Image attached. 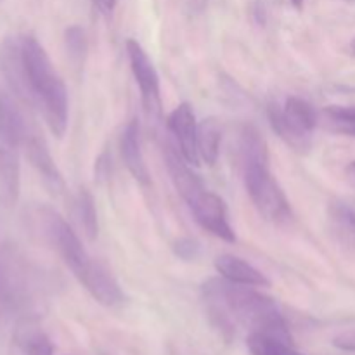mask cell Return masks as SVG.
<instances>
[{
	"instance_id": "obj_19",
	"label": "cell",
	"mask_w": 355,
	"mask_h": 355,
	"mask_svg": "<svg viewBox=\"0 0 355 355\" xmlns=\"http://www.w3.org/2000/svg\"><path fill=\"white\" fill-rule=\"evenodd\" d=\"M222 142V127L217 118H207L198 123V155L201 162L214 166L218 159Z\"/></svg>"
},
{
	"instance_id": "obj_26",
	"label": "cell",
	"mask_w": 355,
	"mask_h": 355,
	"mask_svg": "<svg viewBox=\"0 0 355 355\" xmlns=\"http://www.w3.org/2000/svg\"><path fill=\"white\" fill-rule=\"evenodd\" d=\"M333 345H335L336 349L343 350V352H355V329L354 331H347L336 336V338L333 340Z\"/></svg>"
},
{
	"instance_id": "obj_18",
	"label": "cell",
	"mask_w": 355,
	"mask_h": 355,
	"mask_svg": "<svg viewBox=\"0 0 355 355\" xmlns=\"http://www.w3.org/2000/svg\"><path fill=\"white\" fill-rule=\"evenodd\" d=\"M329 225L335 238L347 248H355V210L347 203L336 201L329 205Z\"/></svg>"
},
{
	"instance_id": "obj_20",
	"label": "cell",
	"mask_w": 355,
	"mask_h": 355,
	"mask_svg": "<svg viewBox=\"0 0 355 355\" xmlns=\"http://www.w3.org/2000/svg\"><path fill=\"white\" fill-rule=\"evenodd\" d=\"M239 156L241 165H252V163H266L269 165V153H267L266 139L253 125H245L239 135Z\"/></svg>"
},
{
	"instance_id": "obj_2",
	"label": "cell",
	"mask_w": 355,
	"mask_h": 355,
	"mask_svg": "<svg viewBox=\"0 0 355 355\" xmlns=\"http://www.w3.org/2000/svg\"><path fill=\"white\" fill-rule=\"evenodd\" d=\"M203 298L211 321L220 331L232 333L236 326H243L248 333H270L291 338L276 300L257 291L255 286L211 277L203 284Z\"/></svg>"
},
{
	"instance_id": "obj_22",
	"label": "cell",
	"mask_w": 355,
	"mask_h": 355,
	"mask_svg": "<svg viewBox=\"0 0 355 355\" xmlns=\"http://www.w3.org/2000/svg\"><path fill=\"white\" fill-rule=\"evenodd\" d=\"M75 214L80 222V227L83 229V234L87 236L89 241H94L99 232V220H97V210L92 194L85 187H82L75 198Z\"/></svg>"
},
{
	"instance_id": "obj_15",
	"label": "cell",
	"mask_w": 355,
	"mask_h": 355,
	"mask_svg": "<svg viewBox=\"0 0 355 355\" xmlns=\"http://www.w3.org/2000/svg\"><path fill=\"white\" fill-rule=\"evenodd\" d=\"M14 345L23 355H54L51 338L33 321L26 319L14 333Z\"/></svg>"
},
{
	"instance_id": "obj_7",
	"label": "cell",
	"mask_w": 355,
	"mask_h": 355,
	"mask_svg": "<svg viewBox=\"0 0 355 355\" xmlns=\"http://www.w3.org/2000/svg\"><path fill=\"white\" fill-rule=\"evenodd\" d=\"M125 45H127L132 75H134L139 90H141L146 114H148L149 120H159V116H162V94H159L158 71L149 59L148 52L142 49V45L137 40L128 38Z\"/></svg>"
},
{
	"instance_id": "obj_14",
	"label": "cell",
	"mask_w": 355,
	"mask_h": 355,
	"mask_svg": "<svg viewBox=\"0 0 355 355\" xmlns=\"http://www.w3.org/2000/svg\"><path fill=\"white\" fill-rule=\"evenodd\" d=\"M83 288L104 307H116L123 302V291L110 270L97 262L90 276L83 281Z\"/></svg>"
},
{
	"instance_id": "obj_30",
	"label": "cell",
	"mask_w": 355,
	"mask_h": 355,
	"mask_svg": "<svg viewBox=\"0 0 355 355\" xmlns=\"http://www.w3.org/2000/svg\"><path fill=\"white\" fill-rule=\"evenodd\" d=\"M350 52L355 55V38L352 40V44H350Z\"/></svg>"
},
{
	"instance_id": "obj_8",
	"label": "cell",
	"mask_w": 355,
	"mask_h": 355,
	"mask_svg": "<svg viewBox=\"0 0 355 355\" xmlns=\"http://www.w3.org/2000/svg\"><path fill=\"white\" fill-rule=\"evenodd\" d=\"M194 218L205 231L211 232L217 238L224 239L227 243H236L234 229L231 227L227 220V208L225 203L217 196L205 189L193 203L189 205Z\"/></svg>"
},
{
	"instance_id": "obj_1",
	"label": "cell",
	"mask_w": 355,
	"mask_h": 355,
	"mask_svg": "<svg viewBox=\"0 0 355 355\" xmlns=\"http://www.w3.org/2000/svg\"><path fill=\"white\" fill-rule=\"evenodd\" d=\"M0 69L17 99L42 113L49 130L61 139L68 128V90L37 37H7Z\"/></svg>"
},
{
	"instance_id": "obj_27",
	"label": "cell",
	"mask_w": 355,
	"mask_h": 355,
	"mask_svg": "<svg viewBox=\"0 0 355 355\" xmlns=\"http://www.w3.org/2000/svg\"><path fill=\"white\" fill-rule=\"evenodd\" d=\"M118 0H94V6L101 10L103 14H111L116 7Z\"/></svg>"
},
{
	"instance_id": "obj_29",
	"label": "cell",
	"mask_w": 355,
	"mask_h": 355,
	"mask_svg": "<svg viewBox=\"0 0 355 355\" xmlns=\"http://www.w3.org/2000/svg\"><path fill=\"white\" fill-rule=\"evenodd\" d=\"M349 173L355 179V162H352V163H350V165H349Z\"/></svg>"
},
{
	"instance_id": "obj_11",
	"label": "cell",
	"mask_w": 355,
	"mask_h": 355,
	"mask_svg": "<svg viewBox=\"0 0 355 355\" xmlns=\"http://www.w3.org/2000/svg\"><path fill=\"white\" fill-rule=\"evenodd\" d=\"M23 148L30 163L35 166V170L42 177L45 186L51 189V193H62L64 191V180H62L59 168L55 166L54 158H52L51 151L47 148V142H45V139L42 137V134L37 128L31 127L28 130Z\"/></svg>"
},
{
	"instance_id": "obj_21",
	"label": "cell",
	"mask_w": 355,
	"mask_h": 355,
	"mask_svg": "<svg viewBox=\"0 0 355 355\" xmlns=\"http://www.w3.org/2000/svg\"><path fill=\"white\" fill-rule=\"evenodd\" d=\"M283 113L286 116V120L290 121L293 127H297L298 130L305 132V134H312L315 127L319 123V113L315 111V107L311 103H307L305 99L297 96H290L284 101Z\"/></svg>"
},
{
	"instance_id": "obj_6",
	"label": "cell",
	"mask_w": 355,
	"mask_h": 355,
	"mask_svg": "<svg viewBox=\"0 0 355 355\" xmlns=\"http://www.w3.org/2000/svg\"><path fill=\"white\" fill-rule=\"evenodd\" d=\"M243 179L248 191L250 200L255 205L257 211L276 225L288 224L293 218L290 201L281 189L277 180L270 173L266 163H252L243 166Z\"/></svg>"
},
{
	"instance_id": "obj_10",
	"label": "cell",
	"mask_w": 355,
	"mask_h": 355,
	"mask_svg": "<svg viewBox=\"0 0 355 355\" xmlns=\"http://www.w3.org/2000/svg\"><path fill=\"white\" fill-rule=\"evenodd\" d=\"M163 158H165L166 170H168L170 179H172L177 193L182 196V200L186 201L187 205H191L205 191L203 182H201L200 177L191 170V165L186 162V158L180 155L175 142H163Z\"/></svg>"
},
{
	"instance_id": "obj_23",
	"label": "cell",
	"mask_w": 355,
	"mask_h": 355,
	"mask_svg": "<svg viewBox=\"0 0 355 355\" xmlns=\"http://www.w3.org/2000/svg\"><path fill=\"white\" fill-rule=\"evenodd\" d=\"M319 118L328 130L355 137V106H326Z\"/></svg>"
},
{
	"instance_id": "obj_5",
	"label": "cell",
	"mask_w": 355,
	"mask_h": 355,
	"mask_svg": "<svg viewBox=\"0 0 355 355\" xmlns=\"http://www.w3.org/2000/svg\"><path fill=\"white\" fill-rule=\"evenodd\" d=\"M33 293V270L12 246L0 241V312L26 311Z\"/></svg>"
},
{
	"instance_id": "obj_24",
	"label": "cell",
	"mask_w": 355,
	"mask_h": 355,
	"mask_svg": "<svg viewBox=\"0 0 355 355\" xmlns=\"http://www.w3.org/2000/svg\"><path fill=\"white\" fill-rule=\"evenodd\" d=\"M64 45H66V52H68L69 61L80 68V66L85 62L87 51H89L85 30H83L82 26H78V24H73V26L66 28Z\"/></svg>"
},
{
	"instance_id": "obj_28",
	"label": "cell",
	"mask_w": 355,
	"mask_h": 355,
	"mask_svg": "<svg viewBox=\"0 0 355 355\" xmlns=\"http://www.w3.org/2000/svg\"><path fill=\"white\" fill-rule=\"evenodd\" d=\"M291 3H293V7H295V9H298V10H300L302 7H304L305 0H291Z\"/></svg>"
},
{
	"instance_id": "obj_3",
	"label": "cell",
	"mask_w": 355,
	"mask_h": 355,
	"mask_svg": "<svg viewBox=\"0 0 355 355\" xmlns=\"http://www.w3.org/2000/svg\"><path fill=\"white\" fill-rule=\"evenodd\" d=\"M24 114L9 96L0 92V207L14 208L19 200V151L28 130Z\"/></svg>"
},
{
	"instance_id": "obj_12",
	"label": "cell",
	"mask_w": 355,
	"mask_h": 355,
	"mask_svg": "<svg viewBox=\"0 0 355 355\" xmlns=\"http://www.w3.org/2000/svg\"><path fill=\"white\" fill-rule=\"evenodd\" d=\"M120 153L130 175L142 186H149L151 177H149L148 165H146L144 155H142L141 127H139L137 120H130L125 125L120 137Z\"/></svg>"
},
{
	"instance_id": "obj_17",
	"label": "cell",
	"mask_w": 355,
	"mask_h": 355,
	"mask_svg": "<svg viewBox=\"0 0 355 355\" xmlns=\"http://www.w3.org/2000/svg\"><path fill=\"white\" fill-rule=\"evenodd\" d=\"M246 347L252 355H304L295 347L293 338L270 333H248Z\"/></svg>"
},
{
	"instance_id": "obj_13",
	"label": "cell",
	"mask_w": 355,
	"mask_h": 355,
	"mask_svg": "<svg viewBox=\"0 0 355 355\" xmlns=\"http://www.w3.org/2000/svg\"><path fill=\"white\" fill-rule=\"evenodd\" d=\"M215 269H217L218 276L224 279L231 281L236 284H245V286H255V288H269L270 281L263 272H260L257 267L246 260L239 259L234 255H220L215 259Z\"/></svg>"
},
{
	"instance_id": "obj_4",
	"label": "cell",
	"mask_w": 355,
	"mask_h": 355,
	"mask_svg": "<svg viewBox=\"0 0 355 355\" xmlns=\"http://www.w3.org/2000/svg\"><path fill=\"white\" fill-rule=\"evenodd\" d=\"M28 218L37 234L61 257L73 276L83 283L97 266V260L87 253L85 246L82 245L71 225L51 207L33 208Z\"/></svg>"
},
{
	"instance_id": "obj_9",
	"label": "cell",
	"mask_w": 355,
	"mask_h": 355,
	"mask_svg": "<svg viewBox=\"0 0 355 355\" xmlns=\"http://www.w3.org/2000/svg\"><path fill=\"white\" fill-rule=\"evenodd\" d=\"M166 127L172 134L175 146L179 148L180 155L186 158L189 165H200V155H198V121L194 116V110L189 103H180L172 113L168 114Z\"/></svg>"
},
{
	"instance_id": "obj_25",
	"label": "cell",
	"mask_w": 355,
	"mask_h": 355,
	"mask_svg": "<svg viewBox=\"0 0 355 355\" xmlns=\"http://www.w3.org/2000/svg\"><path fill=\"white\" fill-rule=\"evenodd\" d=\"M173 252L179 259L186 260V262H191V260H196L200 257L201 248H200V243L194 241L191 238H182L179 241H175L173 245Z\"/></svg>"
},
{
	"instance_id": "obj_16",
	"label": "cell",
	"mask_w": 355,
	"mask_h": 355,
	"mask_svg": "<svg viewBox=\"0 0 355 355\" xmlns=\"http://www.w3.org/2000/svg\"><path fill=\"white\" fill-rule=\"evenodd\" d=\"M267 118H269V123L270 127H272V130L276 132V134L286 142V146H290L293 151L307 153L309 149H311V134H305V132L293 127V125L286 120V116H284L283 107L277 106V104H269V106H267Z\"/></svg>"
}]
</instances>
